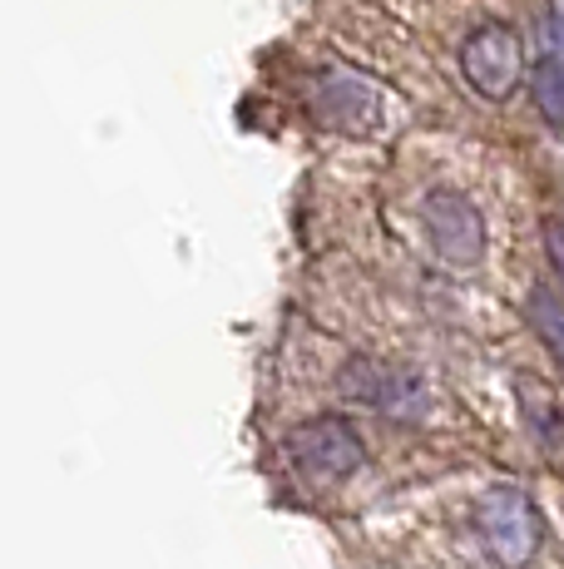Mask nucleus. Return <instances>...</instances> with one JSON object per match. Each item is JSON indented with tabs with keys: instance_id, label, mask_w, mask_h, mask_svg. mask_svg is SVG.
Listing matches in <instances>:
<instances>
[{
	"instance_id": "6e6552de",
	"label": "nucleus",
	"mask_w": 564,
	"mask_h": 569,
	"mask_svg": "<svg viewBox=\"0 0 564 569\" xmlns=\"http://www.w3.org/2000/svg\"><path fill=\"white\" fill-rule=\"evenodd\" d=\"M530 322L540 327V337L555 347V357L564 362V302H560V292L540 288L535 298H530Z\"/></svg>"
},
{
	"instance_id": "f257e3e1",
	"label": "nucleus",
	"mask_w": 564,
	"mask_h": 569,
	"mask_svg": "<svg viewBox=\"0 0 564 569\" xmlns=\"http://www.w3.org/2000/svg\"><path fill=\"white\" fill-rule=\"evenodd\" d=\"M475 530L501 569H525L540 550V510L520 486H495L475 510Z\"/></svg>"
},
{
	"instance_id": "0eeeda50",
	"label": "nucleus",
	"mask_w": 564,
	"mask_h": 569,
	"mask_svg": "<svg viewBox=\"0 0 564 569\" xmlns=\"http://www.w3.org/2000/svg\"><path fill=\"white\" fill-rule=\"evenodd\" d=\"M535 104L550 124L564 129V60L555 50H545L535 60Z\"/></svg>"
},
{
	"instance_id": "7ed1b4c3",
	"label": "nucleus",
	"mask_w": 564,
	"mask_h": 569,
	"mask_svg": "<svg viewBox=\"0 0 564 569\" xmlns=\"http://www.w3.org/2000/svg\"><path fill=\"white\" fill-rule=\"evenodd\" d=\"M426 233H431V248L451 262V268H475L485 258V223L475 213V203L455 189H436L426 193Z\"/></svg>"
},
{
	"instance_id": "1a4fd4ad",
	"label": "nucleus",
	"mask_w": 564,
	"mask_h": 569,
	"mask_svg": "<svg viewBox=\"0 0 564 569\" xmlns=\"http://www.w3.org/2000/svg\"><path fill=\"white\" fill-rule=\"evenodd\" d=\"M545 243H550V258H555V272L564 278V223L560 218H550L545 223Z\"/></svg>"
},
{
	"instance_id": "423d86ee",
	"label": "nucleus",
	"mask_w": 564,
	"mask_h": 569,
	"mask_svg": "<svg viewBox=\"0 0 564 569\" xmlns=\"http://www.w3.org/2000/svg\"><path fill=\"white\" fill-rule=\"evenodd\" d=\"M515 397H520V411H525L530 431L540 436V446H550V451H560L564 446V407L555 397V387L540 377H530V371H520L515 377Z\"/></svg>"
},
{
	"instance_id": "f03ea898",
	"label": "nucleus",
	"mask_w": 564,
	"mask_h": 569,
	"mask_svg": "<svg viewBox=\"0 0 564 569\" xmlns=\"http://www.w3.org/2000/svg\"><path fill=\"white\" fill-rule=\"evenodd\" d=\"M342 391L362 407L392 416V421H421L426 416V381L401 362H376V357H356L342 371Z\"/></svg>"
},
{
	"instance_id": "39448f33",
	"label": "nucleus",
	"mask_w": 564,
	"mask_h": 569,
	"mask_svg": "<svg viewBox=\"0 0 564 569\" xmlns=\"http://www.w3.org/2000/svg\"><path fill=\"white\" fill-rule=\"evenodd\" d=\"M292 456H298L302 470L328 476V480H342L366 466L362 436H356L342 416H318V421H308L302 431H292Z\"/></svg>"
},
{
	"instance_id": "20e7f679",
	"label": "nucleus",
	"mask_w": 564,
	"mask_h": 569,
	"mask_svg": "<svg viewBox=\"0 0 564 569\" xmlns=\"http://www.w3.org/2000/svg\"><path fill=\"white\" fill-rule=\"evenodd\" d=\"M461 70L485 100H505L520 84V36L501 20L481 26L461 50Z\"/></svg>"
}]
</instances>
